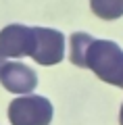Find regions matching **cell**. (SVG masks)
<instances>
[{
	"mask_svg": "<svg viewBox=\"0 0 123 125\" xmlns=\"http://www.w3.org/2000/svg\"><path fill=\"white\" fill-rule=\"evenodd\" d=\"M84 69H90L98 79L123 88V50L111 40H92L84 56Z\"/></svg>",
	"mask_w": 123,
	"mask_h": 125,
	"instance_id": "1",
	"label": "cell"
},
{
	"mask_svg": "<svg viewBox=\"0 0 123 125\" xmlns=\"http://www.w3.org/2000/svg\"><path fill=\"white\" fill-rule=\"evenodd\" d=\"M9 121L13 125H50L52 104L44 96L23 94L9 104Z\"/></svg>",
	"mask_w": 123,
	"mask_h": 125,
	"instance_id": "2",
	"label": "cell"
},
{
	"mask_svg": "<svg viewBox=\"0 0 123 125\" xmlns=\"http://www.w3.org/2000/svg\"><path fill=\"white\" fill-rule=\"evenodd\" d=\"M29 56L38 65H58L65 58V36L48 27H31V52Z\"/></svg>",
	"mask_w": 123,
	"mask_h": 125,
	"instance_id": "3",
	"label": "cell"
},
{
	"mask_svg": "<svg viewBox=\"0 0 123 125\" xmlns=\"http://www.w3.org/2000/svg\"><path fill=\"white\" fill-rule=\"evenodd\" d=\"M31 52V27L6 25L0 31V58H23Z\"/></svg>",
	"mask_w": 123,
	"mask_h": 125,
	"instance_id": "4",
	"label": "cell"
},
{
	"mask_svg": "<svg viewBox=\"0 0 123 125\" xmlns=\"http://www.w3.org/2000/svg\"><path fill=\"white\" fill-rule=\"evenodd\" d=\"M0 83L13 94H31L38 85V75L29 65L4 62L0 67Z\"/></svg>",
	"mask_w": 123,
	"mask_h": 125,
	"instance_id": "5",
	"label": "cell"
},
{
	"mask_svg": "<svg viewBox=\"0 0 123 125\" xmlns=\"http://www.w3.org/2000/svg\"><path fill=\"white\" fill-rule=\"evenodd\" d=\"M90 9L104 21H115L123 17V0H90Z\"/></svg>",
	"mask_w": 123,
	"mask_h": 125,
	"instance_id": "6",
	"label": "cell"
},
{
	"mask_svg": "<svg viewBox=\"0 0 123 125\" xmlns=\"http://www.w3.org/2000/svg\"><path fill=\"white\" fill-rule=\"evenodd\" d=\"M94 38L88 36V33H73L71 36V62L73 65H77V67H81L84 65V56H86V50H88L90 42H92Z\"/></svg>",
	"mask_w": 123,
	"mask_h": 125,
	"instance_id": "7",
	"label": "cell"
},
{
	"mask_svg": "<svg viewBox=\"0 0 123 125\" xmlns=\"http://www.w3.org/2000/svg\"><path fill=\"white\" fill-rule=\"evenodd\" d=\"M119 123L123 125V104H121V111H119Z\"/></svg>",
	"mask_w": 123,
	"mask_h": 125,
	"instance_id": "8",
	"label": "cell"
},
{
	"mask_svg": "<svg viewBox=\"0 0 123 125\" xmlns=\"http://www.w3.org/2000/svg\"><path fill=\"white\" fill-rule=\"evenodd\" d=\"M0 67H2V62H0Z\"/></svg>",
	"mask_w": 123,
	"mask_h": 125,
	"instance_id": "9",
	"label": "cell"
}]
</instances>
